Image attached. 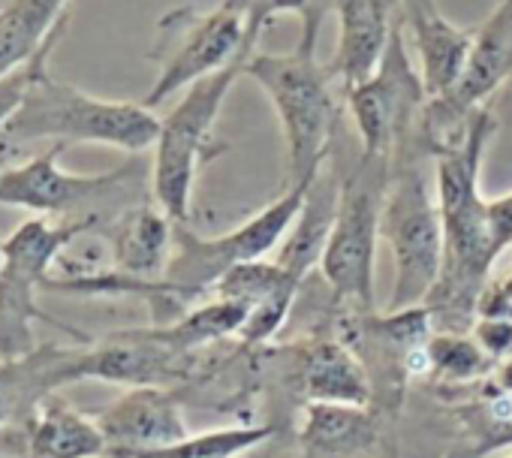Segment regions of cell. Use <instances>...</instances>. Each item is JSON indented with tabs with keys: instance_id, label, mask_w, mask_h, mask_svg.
Returning a JSON list of instances; mask_svg holds the SVG:
<instances>
[{
	"instance_id": "6da1fadb",
	"label": "cell",
	"mask_w": 512,
	"mask_h": 458,
	"mask_svg": "<svg viewBox=\"0 0 512 458\" xmlns=\"http://www.w3.org/2000/svg\"><path fill=\"white\" fill-rule=\"evenodd\" d=\"M494 133L497 118L491 106H479L470 115L467 130L431 160L443 217V269L425 305L437 329L470 332L491 284V272L503 257L482 193V163Z\"/></svg>"
},
{
	"instance_id": "7a4b0ae2",
	"label": "cell",
	"mask_w": 512,
	"mask_h": 458,
	"mask_svg": "<svg viewBox=\"0 0 512 458\" xmlns=\"http://www.w3.org/2000/svg\"><path fill=\"white\" fill-rule=\"evenodd\" d=\"M58 43L61 40H55L43 52L22 103L0 127V139L19 151L31 142H52L67 148L106 145L127 154H142L154 148L160 133V118L154 115V109L133 100H106L88 94L49 73V58Z\"/></svg>"
},
{
	"instance_id": "3957f363",
	"label": "cell",
	"mask_w": 512,
	"mask_h": 458,
	"mask_svg": "<svg viewBox=\"0 0 512 458\" xmlns=\"http://www.w3.org/2000/svg\"><path fill=\"white\" fill-rule=\"evenodd\" d=\"M244 76L278 112L287 148V184H308L329 163L341 139V103L329 70L317 61V46L296 40L293 52H253Z\"/></svg>"
},
{
	"instance_id": "277c9868",
	"label": "cell",
	"mask_w": 512,
	"mask_h": 458,
	"mask_svg": "<svg viewBox=\"0 0 512 458\" xmlns=\"http://www.w3.org/2000/svg\"><path fill=\"white\" fill-rule=\"evenodd\" d=\"M392 175V160L383 154L359 151V157L341 166V196L335 223L320 257V275L341 311H374L377 293V245L380 214Z\"/></svg>"
},
{
	"instance_id": "5b68a950",
	"label": "cell",
	"mask_w": 512,
	"mask_h": 458,
	"mask_svg": "<svg viewBox=\"0 0 512 458\" xmlns=\"http://www.w3.org/2000/svg\"><path fill=\"white\" fill-rule=\"evenodd\" d=\"M64 148L67 145H49L22 163L13 160L0 169V205L55 220H91L100 229L118 211L142 202L139 193L148 187L151 166L139 157L100 175H76L58 163Z\"/></svg>"
},
{
	"instance_id": "8992f818",
	"label": "cell",
	"mask_w": 512,
	"mask_h": 458,
	"mask_svg": "<svg viewBox=\"0 0 512 458\" xmlns=\"http://www.w3.org/2000/svg\"><path fill=\"white\" fill-rule=\"evenodd\" d=\"M244 64L247 58L193 82L181 91L184 97L172 112L160 118V133L151 148V196L175 223H190L199 172L226 151V142L214 136V124L232 85L244 76Z\"/></svg>"
},
{
	"instance_id": "52a82bcc",
	"label": "cell",
	"mask_w": 512,
	"mask_h": 458,
	"mask_svg": "<svg viewBox=\"0 0 512 458\" xmlns=\"http://www.w3.org/2000/svg\"><path fill=\"white\" fill-rule=\"evenodd\" d=\"M422 154L392 160L380 214V242L392 257L389 308L425 305L443 269V217Z\"/></svg>"
},
{
	"instance_id": "ba28073f",
	"label": "cell",
	"mask_w": 512,
	"mask_h": 458,
	"mask_svg": "<svg viewBox=\"0 0 512 458\" xmlns=\"http://www.w3.org/2000/svg\"><path fill=\"white\" fill-rule=\"evenodd\" d=\"M97 233L91 220H55V217H31L0 245V356L16 359L34 353V320L52 323L76 338L82 332L67 323L52 320L40 311L37 293L46 290L52 278V266L64 257L70 245L82 236Z\"/></svg>"
},
{
	"instance_id": "9c48e42d",
	"label": "cell",
	"mask_w": 512,
	"mask_h": 458,
	"mask_svg": "<svg viewBox=\"0 0 512 458\" xmlns=\"http://www.w3.org/2000/svg\"><path fill=\"white\" fill-rule=\"evenodd\" d=\"M256 43L260 37L250 34L238 0H220L214 10L175 7L157 22V40L151 49L157 79L142 103L157 109L163 100L187 91L193 82L250 58Z\"/></svg>"
},
{
	"instance_id": "30bf717a",
	"label": "cell",
	"mask_w": 512,
	"mask_h": 458,
	"mask_svg": "<svg viewBox=\"0 0 512 458\" xmlns=\"http://www.w3.org/2000/svg\"><path fill=\"white\" fill-rule=\"evenodd\" d=\"M308 184H287L278 199H272L266 208L250 214L244 223L232 226L223 236H196L187 223H178L175 229V248L172 260L166 266V275L160 278L184 308H193L202 299H211L217 281L238 263L263 260L272 251H278L296 223Z\"/></svg>"
},
{
	"instance_id": "8fae6325",
	"label": "cell",
	"mask_w": 512,
	"mask_h": 458,
	"mask_svg": "<svg viewBox=\"0 0 512 458\" xmlns=\"http://www.w3.org/2000/svg\"><path fill=\"white\" fill-rule=\"evenodd\" d=\"M404 28L407 25L392 34V43L377 70L344 91V109L359 133L362 148L389 160H398L404 154H422L416 148V133L422 112L431 100L422 73L410 58Z\"/></svg>"
},
{
	"instance_id": "7c38bea8",
	"label": "cell",
	"mask_w": 512,
	"mask_h": 458,
	"mask_svg": "<svg viewBox=\"0 0 512 458\" xmlns=\"http://www.w3.org/2000/svg\"><path fill=\"white\" fill-rule=\"evenodd\" d=\"M512 79V0H497L491 16L473 28V52L461 82L446 97H431L419 133L416 148L434 160L446 145H452L464 130L470 115Z\"/></svg>"
},
{
	"instance_id": "4fadbf2b",
	"label": "cell",
	"mask_w": 512,
	"mask_h": 458,
	"mask_svg": "<svg viewBox=\"0 0 512 458\" xmlns=\"http://www.w3.org/2000/svg\"><path fill=\"white\" fill-rule=\"evenodd\" d=\"M299 458H389L395 446V419L371 404H302Z\"/></svg>"
},
{
	"instance_id": "5bb4252c",
	"label": "cell",
	"mask_w": 512,
	"mask_h": 458,
	"mask_svg": "<svg viewBox=\"0 0 512 458\" xmlns=\"http://www.w3.org/2000/svg\"><path fill=\"white\" fill-rule=\"evenodd\" d=\"M106 434V458L163 449L190 434L181 395L172 386H130L97 413Z\"/></svg>"
},
{
	"instance_id": "9a60e30c",
	"label": "cell",
	"mask_w": 512,
	"mask_h": 458,
	"mask_svg": "<svg viewBox=\"0 0 512 458\" xmlns=\"http://www.w3.org/2000/svg\"><path fill=\"white\" fill-rule=\"evenodd\" d=\"M287 356V380L302 395V404H371L365 365L329 326H317Z\"/></svg>"
},
{
	"instance_id": "2e32d148",
	"label": "cell",
	"mask_w": 512,
	"mask_h": 458,
	"mask_svg": "<svg viewBox=\"0 0 512 458\" xmlns=\"http://www.w3.org/2000/svg\"><path fill=\"white\" fill-rule=\"evenodd\" d=\"M335 13L338 49L326 70L347 91L377 70L392 34L404 25V10L401 0H335Z\"/></svg>"
},
{
	"instance_id": "e0dca14e",
	"label": "cell",
	"mask_w": 512,
	"mask_h": 458,
	"mask_svg": "<svg viewBox=\"0 0 512 458\" xmlns=\"http://www.w3.org/2000/svg\"><path fill=\"white\" fill-rule=\"evenodd\" d=\"M178 223L157 202H136L109 217L97 236L109 242L112 266L133 281H160L172 260Z\"/></svg>"
},
{
	"instance_id": "ac0fdd59",
	"label": "cell",
	"mask_w": 512,
	"mask_h": 458,
	"mask_svg": "<svg viewBox=\"0 0 512 458\" xmlns=\"http://www.w3.org/2000/svg\"><path fill=\"white\" fill-rule=\"evenodd\" d=\"M109 443L97 422L73 404L46 395L25 422L22 458H106Z\"/></svg>"
},
{
	"instance_id": "d6986e66",
	"label": "cell",
	"mask_w": 512,
	"mask_h": 458,
	"mask_svg": "<svg viewBox=\"0 0 512 458\" xmlns=\"http://www.w3.org/2000/svg\"><path fill=\"white\" fill-rule=\"evenodd\" d=\"M338 196H341V169L335 166V154H332L329 163L311 181L305 205H302L296 223L290 226L284 245L275 254V260L284 269H290L293 275H299L305 281L320 266V257L326 251L332 223H335V211H338Z\"/></svg>"
},
{
	"instance_id": "ffe728a7",
	"label": "cell",
	"mask_w": 512,
	"mask_h": 458,
	"mask_svg": "<svg viewBox=\"0 0 512 458\" xmlns=\"http://www.w3.org/2000/svg\"><path fill=\"white\" fill-rule=\"evenodd\" d=\"M70 347H40L28 356L4 359L0 356V434L25 425L40 401L61 386V368Z\"/></svg>"
},
{
	"instance_id": "44dd1931",
	"label": "cell",
	"mask_w": 512,
	"mask_h": 458,
	"mask_svg": "<svg viewBox=\"0 0 512 458\" xmlns=\"http://www.w3.org/2000/svg\"><path fill=\"white\" fill-rule=\"evenodd\" d=\"M70 0H7L0 7V79L31 64L67 25Z\"/></svg>"
},
{
	"instance_id": "7402d4cb",
	"label": "cell",
	"mask_w": 512,
	"mask_h": 458,
	"mask_svg": "<svg viewBox=\"0 0 512 458\" xmlns=\"http://www.w3.org/2000/svg\"><path fill=\"white\" fill-rule=\"evenodd\" d=\"M413 49L419 58V73L428 88V97H446L464 76L473 52V28L452 25L440 10L410 22Z\"/></svg>"
},
{
	"instance_id": "603a6c76",
	"label": "cell",
	"mask_w": 512,
	"mask_h": 458,
	"mask_svg": "<svg viewBox=\"0 0 512 458\" xmlns=\"http://www.w3.org/2000/svg\"><path fill=\"white\" fill-rule=\"evenodd\" d=\"M494 371V359L470 332L434 329L428 341V380L422 386H431L446 401L488 380Z\"/></svg>"
},
{
	"instance_id": "cb8c5ba5",
	"label": "cell",
	"mask_w": 512,
	"mask_h": 458,
	"mask_svg": "<svg viewBox=\"0 0 512 458\" xmlns=\"http://www.w3.org/2000/svg\"><path fill=\"white\" fill-rule=\"evenodd\" d=\"M275 434H281L278 425H226V428H211L199 434L190 431L184 440L172 446L130 452L121 458H241V455L256 452L263 443H269Z\"/></svg>"
},
{
	"instance_id": "d4e9b609",
	"label": "cell",
	"mask_w": 512,
	"mask_h": 458,
	"mask_svg": "<svg viewBox=\"0 0 512 458\" xmlns=\"http://www.w3.org/2000/svg\"><path fill=\"white\" fill-rule=\"evenodd\" d=\"M250 34L263 37V31L278 19V16H296L299 19V40L317 46L320 43V28L326 16L335 10V0H238Z\"/></svg>"
},
{
	"instance_id": "484cf974",
	"label": "cell",
	"mask_w": 512,
	"mask_h": 458,
	"mask_svg": "<svg viewBox=\"0 0 512 458\" xmlns=\"http://www.w3.org/2000/svg\"><path fill=\"white\" fill-rule=\"evenodd\" d=\"M470 335L482 344V350L494 359V365L512 359V317L479 314L470 326Z\"/></svg>"
},
{
	"instance_id": "4316f807",
	"label": "cell",
	"mask_w": 512,
	"mask_h": 458,
	"mask_svg": "<svg viewBox=\"0 0 512 458\" xmlns=\"http://www.w3.org/2000/svg\"><path fill=\"white\" fill-rule=\"evenodd\" d=\"M488 217L494 229V242L500 254H506L512 248V190L497 199H488Z\"/></svg>"
},
{
	"instance_id": "83f0119b",
	"label": "cell",
	"mask_w": 512,
	"mask_h": 458,
	"mask_svg": "<svg viewBox=\"0 0 512 458\" xmlns=\"http://www.w3.org/2000/svg\"><path fill=\"white\" fill-rule=\"evenodd\" d=\"M479 314H494V317H512V269L491 281L482 302H479Z\"/></svg>"
},
{
	"instance_id": "f1b7e54d",
	"label": "cell",
	"mask_w": 512,
	"mask_h": 458,
	"mask_svg": "<svg viewBox=\"0 0 512 458\" xmlns=\"http://www.w3.org/2000/svg\"><path fill=\"white\" fill-rule=\"evenodd\" d=\"M401 10H404V25H410L437 13V0H401Z\"/></svg>"
},
{
	"instance_id": "f546056e",
	"label": "cell",
	"mask_w": 512,
	"mask_h": 458,
	"mask_svg": "<svg viewBox=\"0 0 512 458\" xmlns=\"http://www.w3.org/2000/svg\"><path fill=\"white\" fill-rule=\"evenodd\" d=\"M443 458H479V455H476V452H473L467 443H461V440H458V443H455V446H452V449H449Z\"/></svg>"
},
{
	"instance_id": "4dcf8cb0",
	"label": "cell",
	"mask_w": 512,
	"mask_h": 458,
	"mask_svg": "<svg viewBox=\"0 0 512 458\" xmlns=\"http://www.w3.org/2000/svg\"><path fill=\"white\" fill-rule=\"evenodd\" d=\"M500 458H512V449H506V452H503Z\"/></svg>"
},
{
	"instance_id": "1f68e13d",
	"label": "cell",
	"mask_w": 512,
	"mask_h": 458,
	"mask_svg": "<svg viewBox=\"0 0 512 458\" xmlns=\"http://www.w3.org/2000/svg\"><path fill=\"white\" fill-rule=\"evenodd\" d=\"M4 4H7V0H0V7H4Z\"/></svg>"
},
{
	"instance_id": "d6a6232c",
	"label": "cell",
	"mask_w": 512,
	"mask_h": 458,
	"mask_svg": "<svg viewBox=\"0 0 512 458\" xmlns=\"http://www.w3.org/2000/svg\"><path fill=\"white\" fill-rule=\"evenodd\" d=\"M389 458H398V452H395V455H389Z\"/></svg>"
}]
</instances>
